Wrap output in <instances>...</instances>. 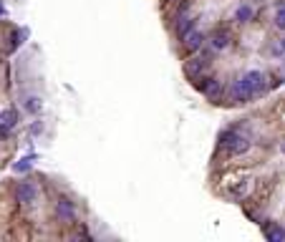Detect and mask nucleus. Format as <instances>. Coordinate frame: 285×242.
<instances>
[{
    "label": "nucleus",
    "mask_w": 285,
    "mask_h": 242,
    "mask_svg": "<svg viewBox=\"0 0 285 242\" xmlns=\"http://www.w3.org/2000/svg\"><path fill=\"white\" fill-rule=\"evenodd\" d=\"M265 86H268V84H265V73H263V71H248L245 76L237 78L235 84H232L230 94H232L235 104H248L253 96L263 94Z\"/></svg>",
    "instance_id": "obj_1"
},
{
    "label": "nucleus",
    "mask_w": 285,
    "mask_h": 242,
    "mask_svg": "<svg viewBox=\"0 0 285 242\" xmlns=\"http://www.w3.org/2000/svg\"><path fill=\"white\" fill-rule=\"evenodd\" d=\"M220 144L232 154V156H237V154H245L248 149H250V141H248V136H242L240 131H225L222 136H220Z\"/></svg>",
    "instance_id": "obj_2"
},
{
    "label": "nucleus",
    "mask_w": 285,
    "mask_h": 242,
    "mask_svg": "<svg viewBox=\"0 0 285 242\" xmlns=\"http://www.w3.org/2000/svg\"><path fill=\"white\" fill-rule=\"evenodd\" d=\"M15 199L20 202V205H33V202L38 199V187L33 182H20L18 189H15Z\"/></svg>",
    "instance_id": "obj_3"
},
{
    "label": "nucleus",
    "mask_w": 285,
    "mask_h": 242,
    "mask_svg": "<svg viewBox=\"0 0 285 242\" xmlns=\"http://www.w3.org/2000/svg\"><path fill=\"white\" fill-rule=\"evenodd\" d=\"M56 217H58L61 222H73V220H76V205H73L68 197H61V199L56 202Z\"/></svg>",
    "instance_id": "obj_4"
},
{
    "label": "nucleus",
    "mask_w": 285,
    "mask_h": 242,
    "mask_svg": "<svg viewBox=\"0 0 285 242\" xmlns=\"http://www.w3.org/2000/svg\"><path fill=\"white\" fill-rule=\"evenodd\" d=\"M230 33L225 30V28H220V30H215L212 33V40H210V46H212V51H225L227 46H230Z\"/></svg>",
    "instance_id": "obj_5"
},
{
    "label": "nucleus",
    "mask_w": 285,
    "mask_h": 242,
    "mask_svg": "<svg viewBox=\"0 0 285 242\" xmlns=\"http://www.w3.org/2000/svg\"><path fill=\"white\" fill-rule=\"evenodd\" d=\"M18 119H20V116H18L15 109H5V111H0V126H5V129L10 131V129L18 126Z\"/></svg>",
    "instance_id": "obj_6"
},
{
    "label": "nucleus",
    "mask_w": 285,
    "mask_h": 242,
    "mask_svg": "<svg viewBox=\"0 0 285 242\" xmlns=\"http://www.w3.org/2000/svg\"><path fill=\"white\" fill-rule=\"evenodd\" d=\"M184 46H187V51H192V53H197L202 46H205V35H202L199 30H192L187 38H184Z\"/></svg>",
    "instance_id": "obj_7"
},
{
    "label": "nucleus",
    "mask_w": 285,
    "mask_h": 242,
    "mask_svg": "<svg viewBox=\"0 0 285 242\" xmlns=\"http://www.w3.org/2000/svg\"><path fill=\"white\" fill-rule=\"evenodd\" d=\"M192 30H194V20H192V18H179V23H177V35L184 40Z\"/></svg>",
    "instance_id": "obj_8"
},
{
    "label": "nucleus",
    "mask_w": 285,
    "mask_h": 242,
    "mask_svg": "<svg viewBox=\"0 0 285 242\" xmlns=\"http://www.w3.org/2000/svg\"><path fill=\"white\" fill-rule=\"evenodd\" d=\"M253 15H255L253 5H240V8L235 10V20H237V23H248V20H253Z\"/></svg>",
    "instance_id": "obj_9"
},
{
    "label": "nucleus",
    "mask_w": 285,
    "mask_h": 242,
    "mask_svg": "<svg viewBox=\"0 0 285 242\" xmlns=\"http://www.w3.org/2000/svg\"><path fill=\"white\" fill-rule=\"evenodd\" d=\"M265 237H268V240H273V242H285V230H283V227H278V225L265 227Z\"/></svg>",
    "instance_id": "obj_10"
},
{
    "label": "nucleus",
    "mask_w": 285,
    "mask_h": 242,
    "mask_svg": "<svg viewBox=\"0 0 285 242\" xmlns=\"http://www.w3.org/2000/svg\"><path fill=\"white\" fill-rule=\"evenodd\" d=\"M23 106H25V111H28V114H38L40 109H43V104H40V99H38V96H28Z\"/></svg>",
    "instance_id": "obj_11"
},
{
    "label": "nucleus",
    "mask_w": 285,
    "mask_h": 242,
    "mask_svg": "<svg viewBox=\"0 0 285 242\" xmlns=\"http://www.w3.org/2000/svg\"><path fill=\"white\" fill-rule=\"evenodd\" d=\"M30 167H33V156H23V159L18 161V164L13 167V172H15V174H25Z\"/></svg>",
    "instance_id": "obj_12"
},
{
    "label": "nucleus",
    "mask_w": 285,
    "mask_h": 242,
    "mask_svg": "<svg viewBox=\"0 0 285 242\" xmlns=\"http://www.w3.org/2000/svg\"><path fill=\"white\" fill-rule=\"evenodd\" d=\"M273 20H275V25H278L280 30H285V3H280V5H278V10H275V18H273Z\"/></svg>",
    "instance_id": "obj_13"
},
{
    "label": "nucleus",
    "mask_w": 285,
    "mask_h": 242,
    "mask_svg": "<svg viewBox=\"0 0 285 242\" xmlns=\"http://www.w3.org/2000/svg\"><path fill=\"white\" fill-rule=\"evenodd\" d=\"M245 192H248V184H240V187H235V189H232L230 194H232V197H242Z\"/></svg>",
    "instance_id": "obj_14"
},
{
    "label": "nucleus",
    "mask_w": 285,
    "mask_h": 242,
    "mask_svg": "<svg viewBox=\"0 0 285 242\" xmlns=\"http://www.w3.org/2000/svg\"><path fill=\"white\" fill-rule=\"evenodd\" d=\"M40 131H43V124H40V121H35L33 129H30V134H40Z\"/></svg>",
    "instance_id": "obj_15"
},
{
    "label": "nucleus",
    "mask_w": 285,
    "mask_h": 242,
    "mask_svg": "<svg viewBox=\"0 0 285 242\" xmlns=\"http://www.w3.org/2000/svg\"><path fill=\"white\" fill-rule=\"evenodd\" d=\"M280 51L285 53V38H280Z\"/></svg>",
    "instance_id": "obj_16"
},
{
    "label": "nucleus",
    "mask_w": 285,
    "mask_h": 242,
    "mask_svg": "<svg viewBox=\"0 0 285 242\" xmlns=\"http://www.w3.org/2000/svg\"><path fill=\"white\" fill-rule=\"evenodd\" d=\"M280 151H285V144H283V146H280Z\"/></svg>",
    "instance_id": "obj_17"
},
{
    "label": "nucleus",
    "mask_w": 285,
    "mask_h": 242,
    "mask_svg": "<svg viewBox=\"0 0 285 242\" xmlns=\"http://www.w3.org/2000/svg\"><path fill=\"white\" fill-rule=\"evenodd\" d=\"M0 15H3V5H0Z\"/></svg>",
    "instance_id": "obj_18"
}]
</instances>
